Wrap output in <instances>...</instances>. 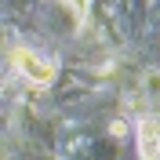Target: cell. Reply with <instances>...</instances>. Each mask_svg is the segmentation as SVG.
Wrapping results in <instances>:
<instances>
[{
  "mask_svg": "<svg viewBox=\"0 0 160 160\" xmlns=\"http://www.w3.org/2000/svg\"><path fill=\"white\" fill-rule=\"evenodd\" d=\"M18 62H22V69L29 73L33 80H51V66L44 58H37V55H29V51H18Z\"/></svg>",
  "mask_w": 160,
  "mask_h": 160,
  "instance_id": "1",
  "label": "cell"
}]
</instances>
